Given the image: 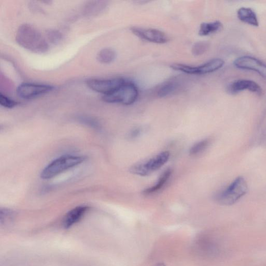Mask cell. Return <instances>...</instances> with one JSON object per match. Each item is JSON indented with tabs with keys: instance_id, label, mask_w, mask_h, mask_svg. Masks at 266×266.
<instances>
[{
	"instance_id": "cell-1",
	"label": "cell",
	"mask_w": 266,
	"mask_h": 266,
	"mask_svg": "<svg viewBox=\"0 0 266 266\" xmlns=\"http://www.w3.org/2000/svg\"><path fill=\"white\" fill-rule=\"evenodd\" d=\"M16 40L21 47L35 53H44L49 49L45 39L37 29L31 25L23 24L18 28Z\"/></svg>"
},
{
	"instance_id": "cell-2",
	"label": "cell",
	"mask_w": 266,
	"mask_h": 266,
	"mask_svg": "<svg viewBox=\"0 0 266 266\" xmlns=\"http://www.w3.org/2000/svg\"><path fill=\"white\" fill-rule=\"evenodd\" d=\"M85 158L79 156H63L54 160L44 168L41 174V179L49 180L58 174L82 163Z\"/></svg>"
},
{
	"instance_id": "cell-3",
	"label": "cell",
	"mask_w": 266,
	"mask_h": 266,
	"mask_svg": "<svg viewBox=\"0 0 266 266\" xmlns=\"http://www.w3.org/2000/svg\"><path fill=\"white\" fill-rule=\"evenodd\" d=\"M138 96L137 86L133 83L126 82L112 93L104 95L103 100L108 103L131 105L136 101Z\"/></svg>"
},
{
	"instance_id": "cell-4",
	"label": "cell",
	"mask_w": 266,
	"mask_h": 266,
	"mask_svg": "<svg viewBox=\"0 0 266 266\" xmlns=\"http://www.w3.org/2000/svg\"><path fill=\"white\" fill-rule=\"evenodd\" d=\"M248 190L247 183L243 177H239L217 197V201L224 205H231L238 201Z\"/></svg>"
},
{
	"instance_id": "cell-5",
	"label": "cell",
	"mask_w": 266,
	"mask_h": 266,
	"mask_svg": "<svg viewBox=\"0 0 266 266\" xmlns=\"http://www.w3.org/2000/svg\"><path fill=\"white\" fill-rule=\"evenodd\" d=\"M170 158L168 152H163L147 161L132 166L130 171L140 176H149L161 168L168 162Z\"/></svg>"
},
{
	"instance_id": "cell-6",
	"label": "cell",
	"mask_w": 266,
	"mask_h": 266,
	"mask_svg": "<svg viewBox=\"0 0 266 266\" xmlns=\"http://www.w3.org/2000/svg\"><path fill=\"white\" fill-rule=\"evenodd\" d=\"M225 62L220 58H215L198 66H191L182 64H174L171 68L190 75H205L215 72L222 68Z\"/></svg>"
},
{
	"instance_id": "cell-7",
	"label": "cell",
	"mask_w": 266,
	"mask_h": 266,
	"mask_svg": "<svg viewBox=\"0 0 266 266\" xmlns=\"http://www.w3.org/2000/svg\"><path fill=\"white\" fill-rule=\"evenodd\" d=\"M54 89V87L49 85L23 83L18 86L16 92L20 98L29 100L48 93Z\"/></svg>"
},
{
	"instance_id": "cell-8",
	"label": "cell",
	"mask_w": 266,
	"mask_h": 266,
	"mask_svg": "<svg viewBox=\"0 0 266 266\" xmlns=\"http://www.w3.org/2000/svg\"><path fill=\"white\" fill-rule=\"evenodd\" d=\"M126 82L123 78L91 79L87 81L86 84L92 90L106 95L115 91Z\"/></svg>"
},
{
	"instance_id": "cell-9",
	"label": "cell",
	"mask_w": 266,
	"mask_h": 266,
	"mask_svg": "<svg viewBox=\"0 0 266 266\" xmlns=\"http://www.w3.org/2000/svg\"><path fill=\"white\" fill-rule=\"evenodd\" d=\"M131 31L139 38L148 42L164 44L169 41L165 34L158 29L133 27L131 28Z\"/></svg>"
},
{
	"instance_id": "cell-10",
	"label": "cell",
	"mask_w": 266,
	"mask_h": 266,
	"mask_svg": "<svg viewBox=\"0 0 266 266\" xmlns=\"http://www.w3.org/2000/svg\"><path fill=\"white\" fill-rule=\"evenodd\" d=\"M234 65L240 69L255 71L266 78V65L254 57L248 56L239 57L234 61Z\"/></svg>"
},
{
	"instance_id": "cell-11",
	"label": "cell",
	"mask_w": 266,
	"mask_h": 266,
	"mask_svg": "<svg viewBox=\"0 0 266 266\" xmlns=\"http://www.w3.org/2000/svg\"><path fill=\"white\" fill-rule=\"evenodd\" d=\"M230 91L236 93L248 90L257 94L262 93L261 87L255 82L246 79L239 80L234 82L230 86Z\"/></svg>"
},
{
	"instance_id": "cell-12",
	"label": "cell",
	"mask_w": 266,
	"mask_h": 266,
	"mask_svg": "<svg viewBox=\"0 0 266 266\" xmlns=\"http://www.w3.org/2000/svg\"><path fill=\"white\" fill-rule=\"evenodd\" d=\"M88 207L85 205L77 206L70 210L65 216L63 220V226L68 229L78 223L88 210Z\"/></svg>"
},
{
	"instance_id": "cell-13",
	"label": "cell",
	"mask_w": 266,
	"mask_h": 266,
	"mask_svg": "<svg viewBox=\"0 0 266 266\" xmlns=\"http://www.w3.org/2000/svg\"><path fill=\"white\" fill-rule=\"evenodd\" d=\"M237 16L239 19L247 24L258 27V19L255 12L249 8H241L237 11Z\"/></svg>"
},
{
	"instance_id": "cell-14",
	"label": "cell",
	"mask_w": 266,
	"mask_h": 266,
	"mask_svg": "<svg viewBox=\"0 0 266 266\" xmlns=\"http://www.w3.org/2000/svg\"><path fill=\"white\" fill-rule=\"evenodd\" d=\"M223 27V23L219 20L203 22L200 26L199 35L202 37L208 36L220 32Z\"/></svg>"
},
{
	"instance_id": "cell-15",
	"label": "cell",
	"mask_w": 266,
	"mask_h": 266,
	"mask_svg": "<svg viewBox=\"0 0 266 266\" xmlns=\"http://www.w3.org/2000/svg\"><path fill=\"white\" fill-rule=\"evenodd\" d=\"M116 53L110 48L101 50L96 56L97 60L102 64H108L112 63L116 58Z\"/></svg>"
},
{
	"instance_id": "cell-16",
	"label": "cell",
	"mask_w": 266,
	"mask_h": 266,
	"mask_svg": "<svg viewBox=\"0 0 266 266\" xmlns=\"http://www.w3.org/2000/svg\"><path fill=\"white\" fill-rule=\"evenodd\" d=\"M172 174V170L167 169L161 175L157 184L147 188L143 191V194L147 195H151L160 190L166 184Z\"/></svg>"
},
{
	"instance_id": "cell-17",
	"label": "cell",
	"mask_w": 266,
	"mask_h": 266,
	"mask_svg": "<svg viewBox=\"0 0 266 266\" xmlns=\"http://www.w3.org/2000/svg\"><path fill=\"white\" fill-rule=\"evenodd\" d=\"M177 84L168 82L163 84L160 88L158 95L160 98H165L173 93L176 89Z\"/></svg>"
},
{
	"instance_id": "cell-18",
	"label": "cell",
	"mask_w": 266,
	"mask_h": 266,
	"mask_svg": "<svg viewBox=\"0 0 266 266\" xmlns=\"http://www.w3.org/2000/svg\"><path fill=\"white\" fill-rule=\"evenodd\" d=\"M209 144L210 140L209 139H204L195 143L191 147L189 151L190 155L196 156L201 153L206 149Z\"/></svg>"
},
{
	"instance_id": "cell-19",
	"label": "cell",
	"mask_w": 266,
	"mask_h": 266,
	"mask_svg": "<svg viewBox=\"0 0 266 266\" xmlns=\"http://www.w3.org/2000/svg\"><path fill=\"white\" fill-rule=\"evenodd\" d=\"M208 43L204 41L197 42L192 47V53L195 56L201 55L208 49Z\"/></svg>"
},
{
	"instance_id": "cell-20",
	"label": "cell",
	"mask_w": 266,
	"mask_h": 266,
	"mask_svg": "<svg viewBox=\"0 0 266 266\" xmlns=\"http://www.w3.org/2000/svg\"><path fill=\"white\" fill-rule=\"evenodd\" d=\"M0 104L7 108H13L17 105V103L14 100L1 93L0 94Z\"/></svg>"
},
{
	"instance_id": "cell-21",
	"label": "cell",
	"mask_w": 266,
	"mask_h": 266,
	"mask_svg": "<svg viewBox=\"0 0 266 266\" xmlns=\"http://www.w3.org/2000/svg\"><path fill=\"white\" fill-rule=\"evenodd\" d=\"M97 3L98 2H95L94 4H93V3L89 4L86 8V13H96L98 11H100L101 10L105 8V5L104 4L105 3L102 4H97Z\"/></svg>"
},
{
	"instance_id": "cell-22",
	"label": "cell",
	"mask_w": 266,
	"mask_h": 266,
	"mask_svg": "<svg viewBox=\"0 0 266 266\" xmlns=\"http://www.w3.org/2000/svg\"><path fill=\"white\" fill-rule=\"evenodd\" d=\"M81 121L84 124H87L88 126H90L95 128H98V123L95 120L91 119V118H88L87 117H82L80 118Z\"/></svg>"
},
{
	"instance_id": "cell-23",
	"label": "cell",
	"mask_w": 266,
	"mask_h": 266,
	"mask_svg": "<svg viewBox=\"0 0 266 266\" xmlns=\"http://www.w3.org/2000/svg\"><path fill=\"white\" fill-rule=\"evenodd\" d=\"M142 132L140 128H136L133 129L129 134V138L130 139H134L138 137Z\"/></svg>"
},
{
	"instance_id": "cell-24",
	"label": "cell",
	"mask_w": 266,
	"mask_h": 266,
	"mask_svg": "<svg viewBox=\"0 0 266 266\" xmlns=\"http://www.w3.org/2000/svg\"><path fill=\"white\" fill-rule=\"evenodd\" d=\"M50 38L52 39V41L55 42V41H59L60 40L62 36L60 33H53L49 34Z\"/></svg>"
},
{
	"instance_id": "cell-25",
	"label": "cell",
	"mask_w": 266,
	"mask_h": 266,
	"mask_svg": "<svg viewBox=\"0 0 266 266\" xmlns=\"http://www.w3.org/2000/svg\"><path fill=\"white\" fill-rule=\"evenodd\" d=\"M155 266H165V264L164 263H159L157 264Z\"/></svg>"
}]
</instances>
